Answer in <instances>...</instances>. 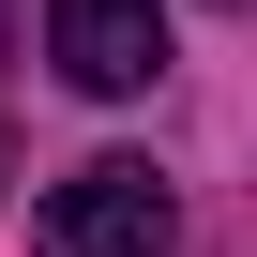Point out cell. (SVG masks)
Listing matches in <instances>:
<instances>
[{"mask_svg":"<svg viewBox=\"0 0 257 257\" xmlns=\"http://www.w3.org/2000/svg\"><path fill=\"white\" fill-rule=\"evenodd\" d=\"M182 242V212H167V182L137 167V152H91L46 212H31V257H167Z\"/></svg>","mask_w":257,"mask_h":257,"instance_id":"cell-1","label":"cell"},{"mask_svg":"<svg viewBox=\"0 0 257 257\" xmlns=\"http://www.w3.org/2000/svg\"><path fill=\"white\" fill-rule=\"evenodd\" d=\"M46 61L91 91V106H137L167 76V0H46Z\"/></svg>","mask_w":257,"mask_h":257,"instance_id":"cell-2","label":"cell"}]
</instances>
